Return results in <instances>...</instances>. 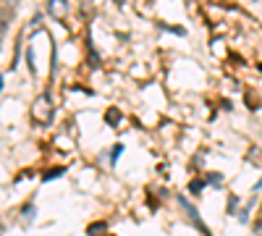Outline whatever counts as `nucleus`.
<instances>
[{
	"label": "nucleus",
	"mask_w": 262,
	"mask_h": 236,
	"mask_svg": "<svg viewBox=\"0 0 262 236\" xmlns=\"http://www.w3.org/2000/svg\"><path fill=\"white\" fill-rule=\"evenodd\" d=\"M210 184H217V181H221V176H217V174H210V179H207Z\"/></svg>",
	"instance_id": "423d86ee"
},
{
	"label": "nucleus",
	"mask_w": 262,
	"mask_h": 236,
	"mask_svg": "<svg viewBox=\"0 0 262 236\" xmlns=\"http://www.w3.org/2000/svg\"><path fill=\"white\" fill-rule=\"evenodd\" d=\"M181 207H184V210H186V212H189V218H191V221H194V226H200V228H202V231H205V233H207V228H205V226H202V221H200V216H196V212H194V207H191V205H189V202H186V200H181ZM207 236H210V233H207Z\"/></svg>",
	"instance_id": "7ed1b4c3"
},
{
	"label": "nucleus",
	"mask_w": 262,
	"mask_h": 236,
	"mask_svg": "<svg viewBox=\"0 0 262 236\" xmlns=\"http://www.w3.org/2000/svg\"><path fill=\"white\" fill-rule=\"evenodd\" d=\"M202 186H205V184H202V181H194V184H191V191H200V189H202Z\"/></svg>",
	"instance_id": "39448f33"
},
{
	"label": "nucleus",
	"mask_w": 262,
	"mask_h": 236,
	"mask_svg": "<svg viewBox=\"0 0 262 236\" xmlns=\"http://www.w3.org/2000/svg\"><path fill=\"white\" fill-rule=\"evenodd\" d=\"M48 13L53 18H66V13H69V3H66V0H48Z\"/></svg>",
	"instance_id": "f03ea898"
},
{
	"label": "nucleus",
	"mask_w": 262,
	"mask_h": 236,
	"mask_svg": "<svg viewBox=\"0 0 262 236\" xmlns=\"http://www.w3.org/2000/svg\"><path fill=\"white\" fill-rule=\"evenodd\" d=\"M50 113H53V97L48 92H42L32 105V116H34L37 123H50V118H53Z\"/></svg>",
	"instance_id": "f257e3e1"
},
{
	"label": "nucleus",
	"mask_w": 262,
	"mask_h": 236,
	"mask_svg": "<svg viewBox=\"0 0 262 236\" xmlns=\"http://www.w3.org/2000/svg\"><path fill=\"white\" fill-rule=\"evenodd\" d=\"M105 231V223H97V226H90V233H100Z\"/></svg>",
	"instance_id": "20e7f679"
}]
</instances>
